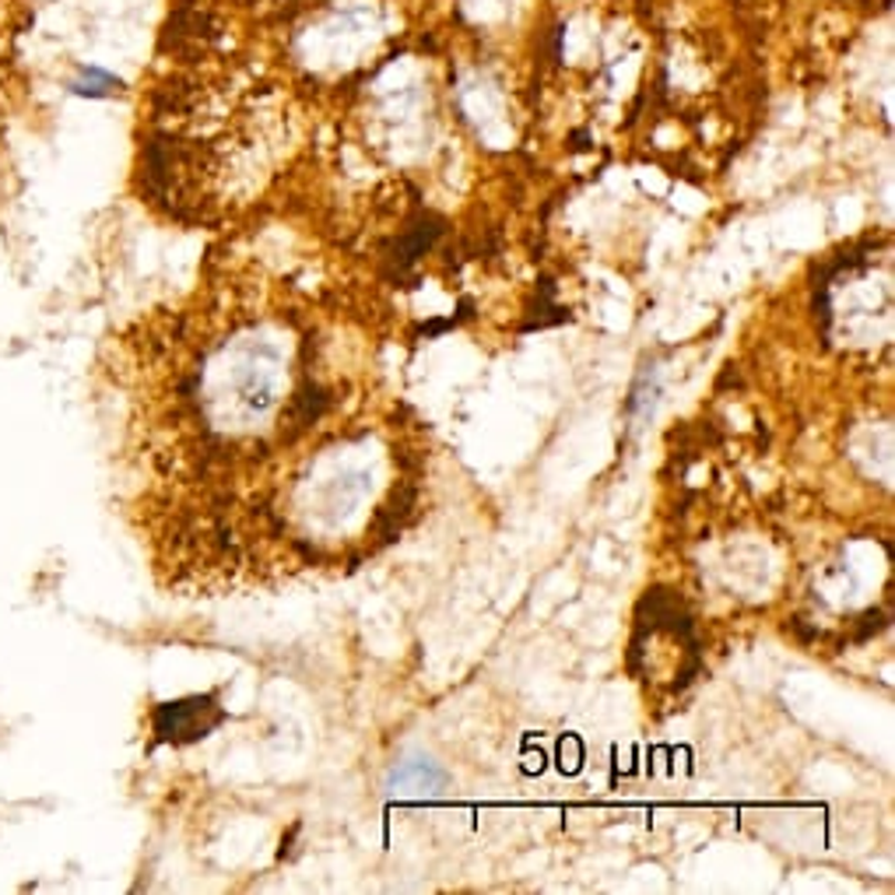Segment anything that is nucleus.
Wrapping results in <instances>:
<instances>
[{
    "mask_svg": "<svg viewBox=\"0 0 895 895\" xmlns=\"http://www.w3.org/2000/svg\"><path fill=\"white\" fill-rule=\"evenodd\" d=\"M225 720V713L214 706L211 695H193V699H179V703H166L155 709V734L162 741H197L204 738L211 727H218Z\"/></svg>",
    "mask_w": 895,
    "mask_h": 895,
    "instance_id": "nucleus-1",
    "label": "nucleus"
},
{
    "mask_svg": "<svg viewBox=\"0 0 895 895\" xmlns=\"http://www.w3.org/2000/svg\"><path fill=\"white\" fill-rule=\"evenodd\" d=\"M446 783V776L435 769L432 762H404L401 769L390 772V790H404V793H440Z\"/></svg>",
    "mask_w": 895,
    "mask_h": 895,
    "instance_id": "nucleus-2",
    "label": "nucleus"
}]
</instances>
